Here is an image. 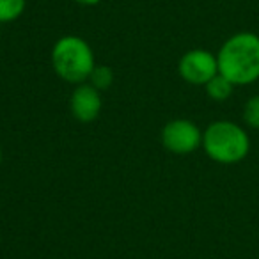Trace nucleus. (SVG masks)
<instances>
[{"mask_svg":"<svg viewBox=\"0 0 259 259\" xmlns=\"http://www.w3.org/2000/svg\"><path fill=\"white\" fill-rule=\"evenodd\" d=\"M87 82L101 93V91L108 89L112 85V82H114V71H112V68H108L105 64H96V68L93 69Z\"/></svg>","mask_w":259,"mask_h":259,"instance_id":"nucleus-9","label":"nucleus"},{"mask_svg":"<svg viewBox=\"0 0 259 259\" xmlns=\"http://www.w3.org/2000/svg\"><path fill=\"white\" fill-rule=\"evenodd\" d=\"M162 144L174 155H188L202 146V132L190 119H172L162 128Z\"/></svg>","mask_w":259,"mask_h":259,"instance_id":"nucleus-4","label":"nucleus"},{"mask_svg":"<svg viewBox=\"0 0 259 259\" xmlns=\"http://www.w3.org/2000/svg\"><path fill=\"white\" fill-rule=\"evenodd\" d=\"M76 4H80V6H98L101 2V0H75Z\"/></svg>","mask_w":259,"mask_h":259,"instance_id":"nucleus-11","label":"nucleus"},{"mask_svg":"<svg viewBox=\"0 0 259 259\" xmlns=\"http://www.w3.org/2000/svg\"><path fill=\"white\" fill-rule=\"evenodd\" d=\"M52 66L59 78L68 83H83L96 68V57L83 37L62 36L52 48Z\"/></svg>","mask_w":259,"mask_h":259,"instance_id":"nucleus-2","label":"nucleus"},{"mask_svg":"<svg viewBox=\"0 0 259 259\" xmlns=\"http://www.w3.org/2000/svg\"><path fill=\"white\" fill-rule=\"evenodd\" d=\"M202 148L213 162L233 165L247 158L250 151V139L236 122L215 121L202 132Z\"/></svg>","mask_w":259,"mask_h":259,"instance_id":"nucleus-3","label":"nucleus"},{"mask_svg":"<svg viewBox=\"0 0 259 259\" xmlns=\"http://www.w3.org/2000/svg\"><path fill=\"white\" fill-rule=\"evenodd\" d=\"M234 87L236 85H234L231 80H227L226 76L219 73V75H215L208 83H206L204 89H206L208 98H211L213 101H226L233 96Z\"/></svg>","mask_w":259,"mask_h":259,"instance_id":"nucleus-7","label":"nucleus"},{"mask_svg":"<svg viewBox=\"0 0 259 259\" xmlns=\"http://www.w3.org/2000/svg\"><path fill=\"white\" fill-rule=\"evenodd\" d=\"M101 93L89 82L78 83L69 96V110L80 122H93L101 112Z\"/></svg>","mask_w":259,"mask_h":259,"instance_id":"nucleus-6","label":"nucleus"},{"mask_svg":"<svg viewBox=\"0 0 259 259\" xmlns=\"http://www.w3.org/2000/svg\"><path fill=\"white\" fill-rule=\"evenodd\" d=\"M178 73L192 85H206L213 76L219 75L217 55L202 48L187 52L178 62Z\"/></svg>","mask_w":259,"mask_h":259,"instance_id":"nucleus-5","label":"nucleus"},{"mask_svg":"<svg viewBox=\"0 0 259 259\" xmlns=\"http://www.w3.org/2000/svg\"><path fill=\"white\" fill-rule=\"evenodd\" d=\"M257 259H259V255H257Z\"/></svg>","mask_w":259,"mask_h":259,"instance_id":"nucleus-13","label":"nucleus"},{"mask_svg":"<svg viewBox=\"0 0 259 259\" xmlns=\"http://www.w3.org/2000/svg\"><path fill=\"white\" fill-rule=\"evenodd\" d=\"M219 73L234 85H248L259 78V36L238 32L220 47L217 54Z\"/></svg>","mask_w":259,"mask_h":259,"instance_id":"nucleus-1","label":"nucleus"},{"mask_svg":"<svg viewBox=\"0 0 259 259\" xmlns=\"http://www.w3.org/2000/svg\"><path fill=\"white\" fill-rule=\"evenodd\" d=\"M27 0H0V23H11L25 13Z\"/></svg>","mask_w":259,"mask_h":259,"instance_id":"nucleus-8","label":"nucleus"},{"mask_svg":"<svg viewBox=\"0 0 259 259\" xmlns=\"http://www.w3.org/2000/svg\"><path fill=\"white\" fill-rule=\"evenodd\" d=\"M0 163H2V149H0Z\"/></svg>","mask_w":259,"mask_h":259,"instance_id":"nucleus-12","label":"nucleus"},{"mask_svg":"<svg viewBox=\"0 0 259 259\" xmlns=\"http://www.w3.org/2000/svg\"><path fill=\"white\" fill-rule=\"evenodd\" d=\"M243 121L248 128L259 130V96H252L243 107Z\"/></svg>","mask_w":259,"mask_h":259,"instance_id":"nucleus-10","label":"nucleus"}]
</instances>
